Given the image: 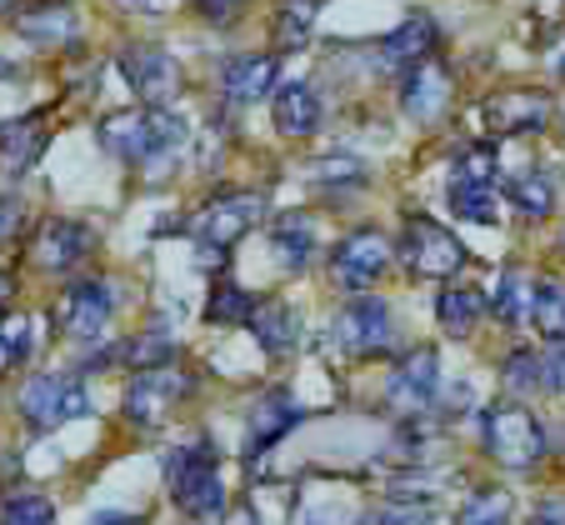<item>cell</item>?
Instances as JSON below:
<instances>
[{
  "instance_id": "1",
  "label": "cell",
  "mask_w": 565,
  "mask_h": 525,
  "mask_svg": "<svg viewBox=\"0 0 565 525\" xmlns=\"http://www.w3.org/2000/svg\"><path fill=\"white\" fill-rule=\"evenodd\" d=\"M96 136L116 161L160 171V165L185 146V120L175 116L171 106H130V110H116V116L100 120Z\"/></svg>"
},
{
  "instance_id": "2",
  "label": "cell",
  "mask_w": 565,
  "mask_h": 525,
  "mask_svg": "<svg viewBox=\"0 0 565 525\" xmlns=\"http://www.w3.org/2000/svg\"><path fill=\"white\" fill-rule=\"evenodd\" d=\"M480 440H486V450H491L505 471H535L545 456L541 420L525 406H515V400H501V406L480 410Z\"/></svg>"
},
{
  "instance_id": "3",
  "label": "cell",
  "mask_w": 565,
  "mask_h": 525,
  "mask_svg": "<svg viewBox=\"0 0 565 525\" xmlns=\"http://www.w3.org/2000/svg\"><path fill=\"white\" fill-rule=\"evenodd\" d=\"M171 495L185 515L205 521V515H221L225 511V485H221V471H215V456L211 446H191V450H175L171 465Z\"/></svg>"
},
{
  "instance_id": "4",
  "label": "cell",
  "mask_w": 565,
  "mask_h": 525,
  "mask_svg": "<svg viewBox=\"0 0 565 525\" xmlns=\"http://www.w3.org/2000/svg\"><path fill=\"white\" fill-rule=\"evenodd\" d=\"M401 260H406L411 276H420V280H450V276H460V266H466V246H460L440 221L411 215L406 236H401Z\"/></svg>"
},
{
  "instance_id": "5",
  "label": "cell",
  "mask_w": 565,
  "mask_h": 525,
  "mask_svg": "<svg viewBox=\"0 0 565 525\" xmlns=\"http://www.w3.org/2000/svg\"><path fill=\"white\" fill-rule=\"evenodd\" d=\"M266 221V195L260 191H231V195H215L201 215H195V236L205 240L211 250H231Z\"/></svg>"
},
{
  "instance_id": "6",
  "label": "cell",
  "mask_w": 565,
  "mask_h": 525,
  "mask_svg": "<svg viewBox=\"0 0 565 525\" xmlns=\"http://www.w3.org/2000/svg\"><path fill=\"white\" fill-rule=\"evenodd\" d=\"M86 410H90V396L75 375L45 371V375H35V381H25V390H21V416L31 420L35 430H55V426H65V420H81Z\"/></svg>"
},
{
  "instance_id": "7",
  "label": "cell",
  "mask_w": 565,
  "mask_h": 525,
  "mask_svg": "<svg viewBox=\"0 0 565 525\" xmlns=\"http://www.w3.org/2000/svg\"><path fill=\"white\" fill-rule=\"evenodd\" d=\"M395 341V325H391V306L375 296L351 300L341 315H335V345L355 361H371V355H385Z\"/></svg>"
},
{
  "instance_id": "8",
  "label": "cell",
  "mask_w": 565,
  "mask_h": 525,
  "mask_svg": "<svg viewBox=\"0 0 565 525\" xmlns=\"http://www.w3.org/2000/svg\"><path fill=\"white\" fill-rule=\"evenodd\" d=\"M391 240L381 236V231H351V236L335 246V260H331V270H335V286H345V290H371L375 280L391 270Z\"/></svg>"
},
{
  "instance_id": "9",
  "label": "cell",
  "mask_w": 565,
  "mask_h": 525,
  "mask_svg": "<svg viewBox=\"0 0 565 525\" xmlns=\"http://www.w3.org/2000/svg\"><path fill=\"white\" fill-rule=\"evenodd\" d=\"M185 381L175 365H156V371H136V381L126 386V420L140 430H156L166 420V410L185 396Z\"/></svg>"
},
{
  "instance_id": "10",
  "label": "cell",
  "mask_w": 565,
  "mask_h": 525,
  "mask_svg": "<svg viewBox=\"0 0 565 525\" xmlns=\"http://www.w3.org/2000/svg\"><path fill=\"white\" fill-rule=\"evenodd\" d=\"M480 126L486 136H525V130H545L551 126V96L545 90H501L480 106Z\"/></svg>"
},
{
  "instance_id": "11",
  "label": "cell",
  "mask_w": 565,
  "mask_h": 525,
  "mask_svg": "<svg viewBox=\"0 0 565 525\" xmlns=\"http://www.w3.org/2000/svg\"><path fill=\"white\" fill-rule=\"evenodd\" d=\"M450 100H456V81H450V71L440 61H416L406 71V86H401V106H406L411 120H420V126H436V120L450 116Z\"/></svg>"
},
{
  "instance_id": "12",
  "label": "cell",
  "mask_w": 565,
  "mask_h": 525,
  "mask_svg": "<svg viewBox=\"0 0 565 525\" xmlns=\"http://www.w3.org/2000/svg\"><path fill=\"white\" fill-rule=\"evenodd\" d=\"M436 390H440V355H436V345H416V351H406L395 361L385 400L395 410H426L436 400Z\"/></svg>"
},
{
  "instance_id": "13",
  "label": "cell",
  "mask_w": 565,
  "mask_h": 525,
  "mask_svg": "<svg viewBox=\"0 0 565 525\" xmlns=\"http://www.w3.org/2000/svg\"><path fill=\"white\" fill-rule=\"evenodd\" d=\"M90 246H96V236H90L81 221H45L41 231H35L31 240V260L35 270H45V276H61V270H75L81 260L90 256Z\"/></svg>"
},
{
  "instance_id": "14",
  "label": "cell",
  "mask_w": 565,
  "mask_h": 525,
  "mask_svg": "<svg viewBox=\"0 0 565 525\" xmlns=\"http://www.w3.org/2000/svg\"><path fill=\"white\" fill-rule=\"evenodd\" d=\"M120 65H126V81L136 86V96L146 106H166L181 90V65L171 61V51H160V45H130L120 55Z\"/></svg>"
},
{
  "instance_id": "15",
  "label": "cell",
  "mask_w": 565,
  "mask_h": 525,
  "mask_svg": "<svg viewBox=\"0 0 565 525\" xmlns=\"http://www.w3.org/2000/svg\"><path fill=\"white\" fill-rule=\"evenodd\" d=\"M110 315H116V290L106 280H75L61 300V325L75 341H96Z\"/></svg>"
},
{
  "instance_id": "16",
  "label": "cell",
  "mask_w": 565,
  "mask_h": 525,
  "mask_svg": "<svg viewBox=\"0 0 565 525\" xmlns=\"http://www.w3.org/2000/svg\"><path fill=\"white\" fill-rule=\"evenodd\" d=\"M276 75H280L276 55H235V61L221 65V90L231 106H256L276 86Z\"/></svg>"
},
{
  "instance_id": "17",
  "label": "cell",
  "mask_w": 565,
  "mask_h": 525,
  "mask_svg": "<svg viewBox=\"0 0 565 525\" xmlns=\"http://www.w3.org/2000/svg\"><path fill=\"white\" fill-rule=\"evenodd\" d=\"M440 45V25L430 15H406L391 35L381 41V71H406V65L426 61Z\"/></svg>"
},
{
  "instance_id": "18",
  "label": "cell",
  "mask_w": 565,
  "mask_h": 525,
  "mask_svg": "<svg viewBox=\"0 0 565 525\" xmlns=\"http://www.w3.org/2000/svg\"><path fill=\"white\" fill-rule=\"evenodd\" d=\"M11 25L25 35V41H41V45H61L81 35V15L71 11V0H41V6H21L11 15Z\"/></svg>"
},
{
  "instance_id": "19",
  "label": "cell",
  "mask_w": 565,
  "mask_h": 525,
  "mask_svg": "<svg viewBox=\"0 0 565 525\" xmlns=\"http://www.w3.org/2000/svg\"><path fill=\"white\" fill-rule=\"evenodd\" d=\"M45 140H51L45 116H31V120L21 116V120H11V126H0V171L25 175L45 156Z\"/></svg>"
},
{
  "instance_id": "20",
  "label": "cell",
  "mask_w": 565,
  "mask_h": 525,
  "mask_svg": "<svg viewBox=\"0 0 565 525\" xmlns=\"http://www.w3.org/2000/svg\"><path fill=\"white\" fill-rule=\"evenodd\" d=\"M246 450L250 456H260L266 446H276L286 430L300 426V406L286 396V390H270V396H260L256 406H250V420H246Z\"/></svg>"
},
{
  "instance_id": "21",
  "label": "cell",
  "mask_w": 565,
  "mask_h": 525,
  "mask_svg": "<svg viewBox=\"0 0 565 525\" xmlns=\"http://www.w3.org/2000/svg\"><path fill=\"white\" fill-rule=\"evenodd\" d=\"M246 325L256 331L260 351H270V355L296 351V341H300V315L290 300H256V311H250Z\"/></svg>"
},
{
  "instance_id": "22",
  "label": "cell",
  "mask_w": 565,
  "mask_h": 525,
  "mask_svg": "<svg viewBox=\"0 0 565 525\" xmlns=\"http://www.w3.org/2000/svg\"><path fill=\"white\" fill-rule=\"evenodd\" d=\"M270 116H276V130L290 140H306L320 130V96L306 86V81H296V86H286L276 96V106H270Z\"/></svg>"
},
{
  "instance_id": "23",
  "label": "cell",
  "mask_w": 565,
  "mask_h": 525,
  "mask_svg": "<svg viewBox=\"0 0 565 525\" xmlns=\"http://www.w3.org/2000/svg\"><path fill=\"white\" fill-rule=\"evenodd\" d=\"M270 246L286 260V270H306V260L316 256V221L306 211H290L270 225Z\"/></svg>"
},
{
  "instance_id": "24",
  "label": "cell",
  "mask_w": 565,
  "mask_h": 525,
  "mask_svg": "<svg viewBox=\"0 0 565 525\" xmlns=\"http://www.w3.org/2000/svg\"><path fill=\"white\" fill-rule=\"evenodd\" d=\"M480 311H486V296H480L476 286H446L436 300V321L446 335H456V341H466L470 331H476Z\"/></svg>"
},
{
  "instance_id": "25",
  "label": "cell",
  "mask_w": 565,
  "mask_h": 525,
  "mask_svg": "<svg viewBox=\"0 0 565 525\" xmlns=\"http://www.w3.org/2000/svg\"><path fill=\"white\" fill-rule=\"evenodd\" d=\"M505 201L525 215V221H545L555 211V181L545 171H525L505 185Z\"/></svg>"
},
{
  "instance_id": "26",
  "label": "cell",
  "mask_w": 565,
  "mask_h": 525,
  "mask_svg": "<svg viewBox=\"0 0 565 525\" xmlns=\"http://www.w3.org/2000/svg\"><path fill=\"white\" fill-rule=\"evenodd\" d=\"M491 306H495V315H501L505 325H521L525 315H531V306H535V286H531V276H525L521 266H505Z\"/></svg>"
},
{
  "instance_id": "27",
  "label": "cell",
  "mask_w": 565,
  "mask_h": 525,
  "mask_svg": "<svg viewBox=\"0 0 565 525\" xmlns=\"http://www.w3.org/2000/svg\"><path fill=\"white\" fill-rule=\"evenodd\" d=\"M450 211L470 225H495L501 221V205H495L491 185H476V181H456L450 185Z\"/></svg>"
},
{
  "instance_id": "28",
  "label": "cell",
  "mask_w": 565,
  "mask_h": 525,
  "mask_svg": "<svg viewBox=\"0 0 565 525\" xmlns=\"http://www.w3.org/2000/svg\"><path fill=\"white\" fill-rule=\"evenodd\" d=\"M320 0H280L276 11V45L280 51H300L310 41V25H316Z\"/></svg>"
},
{
  "instance_id": "29",
  "label": "cell",
  "mask_w": 565,
  "mask_h": 525,
  "mask_svg": "<svg viewBox=\"0 0 565 525\" xmlns=\"http://www.w3.org/2000/svg\"><path fill=\"white\" fill-rule=\"evenodd\" d=\"M250 311H256V300L235 286V280H215L211 286V300H205V321L211 325H246Z\"/></svg>"
},
{
  "instance_id": "30",
  "label": "cell",
  "mask_w": 565,
  "mask_h": 525,
  "mask_svg": "<svg viewBox=\"0 0 565 525\" xmlns=\"http://www.w3.org/2000/svg\"><path fill=\"white\" fill-rule=\"evenodd\" d=\"M35 341V321L25 311H0V375L15 371V365L31 355Z\"/></svg>"
},
{
  "instance_id": "31",
  "label": "cell",
  "mask_w": 565,
  "mask_h": 525,
  "mask_svg": "<svg viewBox=\"0 0 565 525\" xmlns=\"http://www.w3.org/2000/svg\"><path fill=\"white\" fill-rule=\"evenodd\" d=\"M531 321L545 341H565V280H541L535 286Z\"/></svg>"
},
{
  "instance_id": "32",
  "label": "cell",
  "mask_w": 565,
  "mask_h": 525,
  "mask_svg": "<svg viewBox=\"0 0 565 525\" xmlns=\"http://www.w3.org/2000/svg\"><path fill=\"white\" fill-rule=\"evenodd\" d=\"M511 491H501V485H486V491H476L466 505H460L456 525H511Z\"/></svg>"
},
{
  "instance_id": "33",
  "label": "cell",
  "mask_w": 565,
  "mask_h": 525,
  "mask_svg": "<svg viewBox=\"0 0 565 525\" xmlns=\"http://www.w3.org/2000/svg\"><path fill=\"white\" fill-rule=\"evenodd\" d=\"M175 345L166 341V335H136V341H126L116 351V361H126L130 371H156V365H171Z\"/></svg>"
},
{
  "instance_id": "34",
  "label": "cell",
  "mask_w": 565,
  "mask_h": 525,
  "mask_svg": "<svg viewBox=\"0 0 565 525\" xmlns=\"http://www.w3.org/2000/svg\"><path fill=\"white\" fill-rule=\"evenodd\" d=\"M310 181L320 185V191H351V185L365 181L361 161H351V156H326V161L310 165Z\"/></svg>"
},
{
  "instance_id": "35",
  "label": "cell",
  "mask_w": 565,
  "mask_h": 525,
  "mask_svg": "<svg viewBox=\"0 0 565 525\" xmlns=\"http://www.w3.org/2000/svg\"><path fill=\"white\" fill-rule=\"evenodd\" d=\"M0 525H55V505L45 495L25 491V495H11L6 511H0Z\"/></svg>"
},
{
  "instance_id": "36",
  "label": "cell",
  "mask_w": 565,
  "mask_h": 525,
  "mask_svg": "<svg viewBox=\"0 0 565 525\" xmlns=\"http://www.w3.org/2000/svg\"><path fill=\"white\" fill-rule=\"evenodd\" d=\"M456 181H476V185H491L495 181V146H466L456 156Z\"/></svg>"
},
{
  "instance_id": "37",
  "label": "cell",
  "mask_w": 565,
  "mask_h": 525,
  "mask_svg": "<svg viewBox=\"0 0 565 525\" xmlns=\"http://www.w3.org/2000/svg\"><path fill=\"white\" fill-rule=\"evenodd\" d=\"M505 390H541V355L511 351V361H505Z\"/></svg>"
},
{
  "instance_id": "38",
  "label": "cell",
  "mask_w": 565,
  "mask_h": 525,
  "mask_svg": "<svg viewBox=\"0 0 565 525\" xmlns=\"http://www.w3.org/2000/svg\"><path fill=\"white\" fill-rule=\"evenodd\" d=\"M365 525H430V511L420 501H391V505H381Z\"/></svg>"
},
{
  "instance_id": "39",
  "label": "cell",
  "mask_w": 565,
  "mask_h": 525,
  "mask_svg": "<svg viewBox=\"0 0 565 525\" xmlns=\"http://www.w3.org/2000/svg\"><path fill=\"white\" fill-rule=\"evenodd\" d=\"M241 11H246V0H195V15L205 25H221V31L241 21Z\"/></svg>"
},
{
  "instance_id": "40",
  "label": "cell",
  "mask_w": 565,
  "mask_h": 525,
  "mask_svg": "<svg viewBox=\"0 0 565 525\" xmlns=\"http://www.w3.org/2000/svg\"><path fill=\"white\" fill-rule=\"evenodd\" d=\"M541 390H555V396H565V341H555L551 351L541 355Z\"/></svg>"
},
{
  "instance_id": "41",
  "label": "cell",
  "mask_w": 565,
  "mask_h": 525,
  "mask_svg": "<svg viewBox=\"0 0 565 525\" xmlns=\"http://www.w3.org/2000/svg\"><path fill=\"white\" fill-rule=\"evenodd\" d=\"M535 525H565V501H545L535 511Z\"/></svg>"
},
{
  "instance_id": "42",
  "label": "cell",
  "mask_w": 565,
  "mask_h": 525,
  "mask_svg": "<svg viewBox=\"0 0 565 525\" xmlns=\"http://www.w3.org/2000/svg\"><path fill=\"white\" fill-rule=\"evenodd\" d=\"M15 221H21V205L6 201V205H0V240H6V236L15 231Z\"/></svg>"
},
{
  "instance_id": "43",
  "label": "cell",
  "mask_w": 565,
  "mask_h": 525,
  "mask_svg": "<svg viewBox=\"0 0 565 525\" xmlns=\"http://www.w3.org/2000/svg\"><path fill=\"white\" fill-rule=\"evenodd\" d=\"M90 525H146L140 515H120V511H106V515H96Z\"/></svg>"
},
{
  "instance_id": "44",
  "label": "cell",
  "mask_w": 565,
  "mask_h": 525,
  "mask_svg": "<svg viewBox=\"0 0 565 525\" xmlns=\"http://www.w3.org/2000/svg\"><path fill=\"white\" fill-rule=\"evenodd\" d=\"M221 525H256L250 505H231V515H221Z\"/></svg>"
},
{
  "instance_id": "45",
  "label": "cell",
  "mask_w": 565,
  "mask_h": 525,
  "mask_svg": "<svg viewBox=\"0 0 565 525\" xmlns=\"http://www.w3.org/2000/svg\"><path fill=\"white\" fill-rule=\"evenodd\" d=\"M306 525H345V515L341 511H310Z\"/></svg>"
},
{
  "instance_id": "46",
  "label": "cell",
  "mask_w": 565,
  "mask_h": 525,
  "mask_svg": "<svg viewBox=\"0 0 565 525\" xmlns=\"http://www.w3.org/2000/svg\"><path fill=\"white\" fill-rule=\"evenodd\" d=\"M11 300H15V276L11 270H0V311H6Z\"/></svg>"
},
{
  "instance_id": "47",
  "label": "cell",
  "mask_w": 565,
  "mask_h": 525,
  "mask_svg": "<svg viewBox=\"0 0 565 525\" xmlns=\"http://www.w3.org/2000/svg\"><path fill=\"white\" fill-rule=\"evenodd\" d=\"M555 75H561V81H565V55H561V61H555Z\"/></svg>"
}]
</instances>
